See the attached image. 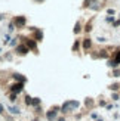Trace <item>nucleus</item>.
Here are the masks:
<instances>
[{"mask_svg": "<svg viewBox=\"0 0 120 121\" xmlns=\"http://www.w3.org/2000/svg\"><path fill=\"white\" fill-rule=\"evenodd\" d=\"M22 87H24V83H18V84H14V86H12V92H14V93L16 95V93L22 92Z\"/></svg>", "mask_w": 120, "mask_h": 121, "instance_id": "f257e3e1", "label": "nucleus"}, {"mask_svg": "<svg viewBox=\"0 0 120 121\" xmlns=\"http://www.w3.org/2000/svg\"><path fill=\"white\" fill-rule=\"evenodd\" d=\"M15 25L16 27H24V25H25V18H24V16H18L15 19Z\"/></svg>", "mask_w": 120, "mask_h": 121, "instance_id": "f03ea898", "label": "nucleus"}, {"mask_svg": "<svg viewBox=\"0 0 120 121\" xmlns=\"http://www.w3.org/2000/svg\"><path fill=\"white\" fill-rule=\"evenodd\" d=\"M16 52L19 53V55H25V53L28 52V47L27 46H18L16 47Z\"/></svg>", "mask_w": 120, "mask_h": 121, "instance_id": "7ed1b4c3", "label": "nucleus"}, {"mask_svg": "<svg viewBox=\"0 0 120 121\" xmlns=\"http://www.w3.org/2000/svg\"><path fill=\"white\" fill-rule=\"evenodd\" d=\"M46 117H47V120H49V121H53V120L56 118V112L55 111H49V112L46 114Z\"/></svg>", "mask_w": 120, "mask_h": 121, "instance_id": "20e7f679", "label": "nucleus"}, {"mask_svg": "<svg viewBox=\"0 0 120 121\" xmlns=\"http://www.w3.org/2000/svg\"><path fill=\"white\" fill-rule=\"evenodd\" d=\"M68 105H70V109H76V108H79V102L77 100H68Z\"/></svg>", "mask_w": 120, "mask_h": 121, "instance_id": "39448f33", "label": "nucleus"}, {"mask_svg": "<svg viewBox=\"0 0 120 121\" xmlns=\"http://www.w3.org/2000/svg\"><path fill=\"white\" fill-rule=\"evenodd\" d=\"M91 44H92V41L89 39H85V41H83V47H85V50H88L89 47H91Z\"/></svg>", "mask_w": 120, "mask_h": 121, "instance_id": "423d86ee", "label": "nucleus"}, {"mask_svg": "<svg viewBox=\"0 0 120 121\" xmlns=\"http://www.w3.org/2000/svg\"><path fill=\"white\" fill-rule=\"evenodd\" d=\"M42 39H43V34H42V31H40V30H36V40L40 41Z\"/></svg>", "mask_w": 120, "mask_h": 121, "instance_id": "0eeeda50", "label": "nucleus"}, {"mask_svg": "<svg viewBox=\"0 0 120 121\" xmlns=\"http://www.w3.org/2000/svg\"><path fill=\"white\" fill-rule=\"evenodd\" d=\"M80 31H82V25H80L79 22H76V25H74V34H79Z\"/></svg>", "mask_w": 120, "mask_h": 121, "instance_id": "6e6552de", "label": "nucleus"}, {"mask_svg": "<svg viewBox=\"0 0 120 121\" xmlns=\"http://www.w3.org/2000/svg\"><path fill=\"white\" fill-rule=\"evenodd\" d=\"M14 78H15V80H16V81H18V80H19L21 83H24V81H25V78H24V77H22L21 74H14Z\"/></svg>", "mask_w": 120, "mask_h": 121, "instance_id": "1a4fd4ad", "label": "nucleus"}, {"mask_svg": "<svg viewBox=\"0 0 120 121\" xmlns=\"http://www.w3.org/2000/svg\"><path fill=\"white\" fill-rule=\"evenodd\" d=\"M27 47H30V49H36V43L33 40H28L27 41Z\"/></svg>", "mask_w": 120, "mask_h": 121, "instance_id": "9d476101", "label": "nucleus"}, {"mask_svg": "<svg viewBox=\"0 0 120 121\" xmlns=\"http://www.w3.org/2000/svg\"><path fill=\"white\" fill-rule=\"evenodd\" d=\"M61 109H62V112H67V111H70V105H68V102H65V104L62 105V108H61Z\"/></svg>", "mask_w": 120, "mask_h": 121, "instance_id": "9b49d317", "label": "nucleus"}, {"mask_svg": "<svg viewBox=\"0 0 120 121\" xmlns=\"http://www.w3.org/2000/svg\"><path fill=\"white\" fill-rule=\"evenodd\" d=\"M114 62L119 65L120 64V50H117V53H116V56H114Z\"/></svg>", "mask_w": 120, "mask_h": 121, "instance_id": "f8f14e48", "label": "nucleus"}, {"mask_svg": "<svg viewBox=\"0 0 120 121\" xmlns=\"http://www.w3.org/2000/svg\"><path fill=\"white\" fill-rule=\"evenodd\" d=\"M9 111H10L12 114H19V109H18V108H15V106H10Z\"/></svg>", "mask_w": 120, "mask_h": 121, "instance_id": "ddd939ff", "label": "nucleus"}, {"mask_svg": "<svg viewBox=\"0 0 120 121\" xmlns=\"http://www.w3.org/2000/svg\"><path fill=\"white\" fill-rule=\"evenodd\" d=\"M99 56H101V58H108V53H107L105 50H101V53H99Z\"/></svg>", "mask_w": 120, "mask_h": 121, "instance_id": "4468645a", "label": "nucleus"}, {"mask_svg": "<svg viewBox=\"0 0 120 121\" xmlns=\"http://www.w3.org/2000/svg\"><path fill=\"white\" fill-rule=\"evenodd\" d=\"M119 87H120V86H119L117 83H114V84H111V86H110V89H111V90H117Z\"/></svg>", "mask_w": 120, "mask_h": 121, "instance_id": "2eb2a0df", "label": "nucleus"}, {"mask_svg": "<svg viewBox=\"0 0 120 121\" xmlns=\"http://www.w3.org/2000/svg\"><path fill=\"white\" fill-rule=\"evenodd\" d=\"M113 75H114V77H120V69H114V71H113Z\"/></svg>", "mask_w": 120, "mask_h": 121, "instance_id": "dca6fc26", "label": "nucleus"}, {"mask_svg": "<svg viewBox=\"0 0 120 121\" xmlns=\"http://www.w3.org/2000/svg\"><path fill=\"white\" fill-rule=\"evenodd\" d=\"M25 104H27V105H30V104H33V99L30 98V96H28V98L25 99Z\"/></svg>", "mask_w": 120, "mask_h": 121, "instance_id": "f3484780", "label": "nucleus"}, {"mask_svg": "<svg viewBox=\"0 0 120 121\" xmlns=\"http://www.w3.org/2000/svg\"><path fill=\"white\" fill-rule=\"evenodd\" d=\"M107 13H108V15H114L116 10H114V9H108V10H107Z\"/></svg>", "mask_w": 120, "mask_h": 121, "instance_id": "a211bd4d", "label": "nucleus"}, {"mask_svg": "<svg viewBox=\"0 0 120 121\" xmlns=\"http://www.w3.org/2000/svg\"><path fill=\"white\" fill-rule=\"evenodd\" d=\"M79 49V41H76V43L73 44V50H77Z\"/></svg>", "mask_w": 120, "mask_h": 121, "instance_id": "6ab92c4d", "label": "nucleus"}, {"mask_svg": "<svg viewBox=\"0 0 120 121\" xmlns=\"http://www.w3.org/2000/svg\"><path fill=\"white\" fill-rule=\"evenodd\" d=\"M39 104H40V99H37V98L33 99V105H39Z\"/></svg>", "mask_w": 120, "mask_h": 121, "instance_id": "aec40b11", "label": "nucleus"}, {"mask_svg": "<svg viewBox=\"0 0 120 121\" xmlns=\"http://www.w3.org/2000/svg\"><path fill=\"white\" fill-rule=\"evenodd\" d=\"M10 100H12V102H15V100H16V95H15V93L10 96Z\"/></svg>", "mask_w": 120, "mask_h": 121, "instance_id": "412c9836", "label": "nucleus"}, {"mask_svg": "<svg viewBox=\"0 0 120 121\" xmlns=\"http://www.w3.org/2000/svg\"><path fill=\"white\" fill-rule=\"evenodd\" d=\"M113 99L117 100V99H119V95H117V93H114V95H113Z\"/></svg>", "mask_w": 120, "mask_h": 121, "instance_id": "4be33fe9", "label": "nucleus"}, {"mask_svg": "<svg viewBox=\"0 0 120 121\" xmlns=\"http://www.w3.org/2000/svg\"><path fill=\"white\" fill-rule=\"evenodd\" d=\"M98 41H99V43H102V41H105V39L104 37H98Z\"/></svg>", "mask_w": 120, "mask_h": 121, "instance_id": "5701e85b", "label": "nucleus"}, {"mask_svg": "<svg viewBox=\"0 0 120 121\" xmlns=\"http://www.w3.org/2000/svg\"><path fill=\"white\" fill-rule=\"evenodd\" d=\"M8 41H9V35L6 34V35H5V43H8Z\"/></svg>", "mask_w": 120, "mask_h": 121, "instance_id": "b1692460", "label": "nucleus"}, {"mask_svg": "<svg viewBox=\"0 0 120 121\" xmlns=\"http://www.w3.org/2000/svg\"><path fill=\"white\" fill-rule=\"evenodd\" d=\"M91 30H92L91 28V24H88V25H86V31H91Z\"/></svg>", "mask_w": 120, "mask_h": 121, "instance_id": "393cba45", "label": "nucleus"}, {"mask_svg": "<svg viewBox=\"0 0 120 121\" xmlns=\"http://www.w3.org/2000/svg\"><path fill=\"white\" fill-rule=\"evenodd\" d=\"M119 25H120V19H119V21H116V22H114V27H119Z\"/></svg>", "mask_w": 120, "mask_h": 121, "instance_id": "a878e982", "label": "nucleus"}, {"mask_svg": "<svg viewBox=\"0 0 120 121\" xmlns=\"http://www.w3.org/2000/svg\"><path fill=\"white\" fill-rule=\"evenodd\" d=\"M0 112H3V108H2V105H0Z\"/></svg>", "mask_w": 120, "mask_h": 121, "instance_id": "bb28decb", "label": "nucleus"}, {"mask_svg": "<svg viewBox=\"0 0 120 121\" xmlns=\"http://www.w3.org/2000/svg\"><path fill=\"white\" fill-rule=\"evenodd\" d=\"M58 121H64V120H62V118H59V120H58Z\"/></svg>", "mask_w": 120, "mask_h": 121, "instance_id": "cd10ccee", "label": "nucleus"}, {"mask_svg": "<svg viewBox=\"0 0 120 121\" xmlns=\"http://www.w3.org/2000/svg\"><path fill=\"white\" fill-rule=\"evenodd\" d=\"M36 2H43V0H36Z\"/></svg>", "mask_w": 120, "mask_h": 121, "instance_id": "c85d7f7f", "label": "nucleus"}]
</instances>
